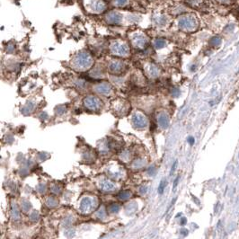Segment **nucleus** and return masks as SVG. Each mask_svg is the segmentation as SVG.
Wrapping results in <instances>:
<instances>
[{
  "label": "nucleus",
  "instance_id": "nucleus-22",
  "mask_svg": "<svg viewBox=\"0 0 239 239\" xmlns=\"http://www.w3.org/2000/svg\"><path fill=\"white\" fill-rule=\"evenodd\" d=\"M155 22L157 23L158 25H163V24H165V18L164 16H162V15L156 16V17H155Z\"/></svg>",
  "mask_w": 239,
  "mask_h": 239
},
{
  "label": "nucleus",
  "instance_id": "nucleus-5",
  "mask_svg": "<svg viewBox=\"0 0 239 239\" xmlns=\"http://www.w3.org/2000/svg\"><path fill=\"white\" fill-rule=\"evenodd\" d=\"M89 6L93 13H103L106 9V4L103 0H91Z\"/></svg>",
  "mask_w": 239,
  "mask_h": 239
},
{
  "label": "nucleus",
  "instance_id": "nucleus-8",
  "mask_svg": "<svg viewBox=\"0 0 239 239\" xmlns=\"http://www.w3.org/2000/svg\"><path fill=\"white\" fill-rule=\"evenodd\" d=\"M132 123L133 125L138 129L145 128L147 125V120L141 114H136V115L133 116Z\"/></svg>",
  "mask_w": 239,
  "mask_h": 239
},
{
  "label": "nucleus",
  "instance_id": "nucleus-21",
  "mask_svg": "<svg viewBox=\"0 0 239 239\" xmlns=\"http://www.w3.org/2000/svg\"><path fill=\"white\" fill-rule=\"evenodd\" d=\"M187 2L192 6H199L202 3V0H187Z\"/></svg>",
  "mask_w": 239,
  "mask_h": 239
},
{
  "label": "nucleus",
  "instance_id": "nucleus-4",
  "mask_svg": "<svg viewBox=\"0 0 239 239\" xmlns=\"http://www.w3.org/2000/svg\"><path fill=\"white\" fill-rule=\"evenodd\" d=\"M84 104L85 107L89 110H92V111H97L99 110L101 106H102V101L96 97V96H93V95H90L86 98H85L84 100Z\"/></svg>",
  "mask_w": 239,
  "mask_h": 239
},
{
  "label": "nucleus",
  "instance_id": "nucleus-6",
  "mask_svg": "<svg viewBox=\"0 0 239 239\" xmlns=\"http://www.w3.org/2000/svg\"><path fill=\"white\" fill-rule=\"evenodd\" d=\"M106 22L110 25H119L122 20L121 14L116 11H111L105 16Z\"/></svg>",
  "mask_w": 239,
  "mask_h": 239
},
{
  "label": "nucleus",
  "instance_id": "nucleus-11",
  "mask_svg": "<svg viewBox=\"0 0 239 239\" xmlns=\"http://www.w3.org/2000/svg\"><path fill=\"white\" fill-rule=\"evenodd\" d=\"M128 103L125 101H120V103H117L116 104H114V112H120L122 114H126L127 113V110H128Z\"/></svg>",
  "mask_w": 239,
  "mask_h": 239
},
{
  "label": "nucleus",
  "instance_id": "nucleus-28",
  "mask_svg": "<svg viewBox=\"0 0 239 239\" xmlns=\"http://www.w3.org/2000/svg\"><path fill=\"white\" fill-rule=\"evenodd\" d=\"M178 180H179V177H177V178L175 179V181H174V184H173V187H176L177 184H178Z\"/></svg>",
  "mask_w": 239,
  "mask_h": 239
},
{
  "label": "nucleus",
  "instance_id": "nucleus-15",
  "mask_svg": "<svg viewBox=\"0 0 239 239\" xmlns=\"http://www.w3.org/2000/svg\"><path fill=\"white\" fill-rule=\"evenodd\" d=\"M158 68L156 66H154V65H150L149 67H148V74L150 75V77H152V78H157V75H158Z\"/></svg>",
  "mask_w": 239,
  "mask_h": 239
},
{
  "label": "nucleus",
  "instance_id": "nucleus-7",
  "mask_svg": "<svg viewBox=\"0 0 239 239\" xmlns=\"http://www.w3.org/2000/svg\"><path fill=\"white\" fill-rule=\"evenodd\" d=\"M94 209V203L89 198H85L82 199L80 204V210L83 213H90Z\"/></svg>",
  "mask_w": 239,
  "mask_h": 239
},
{
  "label": "nucleus",
  "instance_id": "nucleus-10",
  "mask_svg": "<svg viewBox=\"0 0 239 239\" xmlns=\"http://www.w3.org/2000/svg\"><path fill=\"white\" fill-rule=\"evenodd\" d=\"M100 188L102 189V191H104V192H112L116 188V186L112 182H111L107 179H104L100 183Z\"/></svg>",
  "mask_w": 239,
  "mask_h": 239
},
{
  "label": "nucleus",
  "instance_id": "nucleus-19",
  "mask_svg": "<svg viewBox=\"0 0 239 239\" xmlns=\"http://www.w3.org/2000/svg\"><path fill=\"white\" fill-rule=\"evenodd\" d=\"M221 38L220 37H218V36H216V37H213L212 39L211 40V44L212 45V46H218V45H220V43H221Z\"/></svg>",
  "mask_w": 239,
  "mask_h": 239
},
{
  "label": "nucleus",
  "instance_id": "nucleus-18",
  "mask_svg": "<svg viewBox=\"0 0 239 239\" xmlns=\"http://www.w3.org/2000/svg\"><path fill=\"white\" fill-rule=\"evenodd\" d=\"M129 0H113V6L117 7H123L128 4Z\"/></svg>",
  "mask_w": 239,
  "mask_h": 239
},
{
  "label": "nucleus",
  "instance_id": "nucleus-2",
  "mask_svg": "<svg viewBox=\"0 0 239 239\" xmlns=\"http://www.w3.org/2000/svg\"><path fill=\"white\" fill-rule=\"evenodd\" d=\"M178 25L183 31L192 32L198 27V21L197 18L192 14H184L180 17Z\"/></svg>",
  "mask_w": 239,
  "mask_h": 239
},
{
  "label": "nucleus",
  "instance_id": "nucleus-23",
  "mask_svg": "<svg viewBox=\"0 0 239 239\" xmlns=\"http://www.w3.org/2000/svg\"><path fill=\"white\" fill-rule=\"evenodd\" d=\"M12 213H13V218H14V219H18V218H19L20 214H19V211H18V210H17V207H16L15 205L13 206Z\"/></svg>",
  "mask_w": 239,
  "mask_h": 239
},
{
  "label": "nucleus",
  "instance_id": "nucleus-9",
  "mask_svg": "<svg viewBox=\"0 0 239 239\" xmlns=\"http://www.w3.org/2000/svg\"><path fill=\"white\" fill-rule=\"evenodd\" d=\"M132 43L136 48L143 49V48L146 47V44H147V40H146V38L145 36L138 34L132 39Z\"/></svg>",
  "mask_w": 239,
  "mask_h": 239
},
{
  "label": "nucleus",
  "instance_id": "nucleus-17",
  "mask_svg": "<svg viewBox=\"0 0 239 239\" xmlns=\"http://www.w3.org/2000/svg\"><path fill=\"white\" fill-rule=\"evenodd\" d=\"M154 46L157 49H162L165 46V40L164 39H157L154 41Z\"/></svg>",
  "mask_w": 239,
  "mask_h": 239
},
{
  "label": "nucleus",
  "instance_id": "nucleus-20",
  "mask_svg": "<svg viewBox=\"0 0 239 239\" xmlns=\"http://www.w3.org/2000/svg\"><path fill=\"white\" fill-rule=\"evenodd\" d=\"M109 211L111 212H118L120 211V205H118L117 203H112V205L109 206Z\"/></svg>",
  "mask_w": 239,
  "mask_h": 239
},
{
  "label": "nucleus",
  "instance_id": "nucleus-16",
  "mask_svg": "<svg viewBox=\"0 0 239 239\" xmlns=\"http://www.w3.org/2000/svg\"><path fill=\"white\" fill-rule=\"evenodd\" d=\"M131 196V193L129 191H123V192H120L119 194H118V198H119L120 199H122V200L128 199Z\"/></svg>",
  "mask_w": 239,
  "mask_h": 239
},
{
  "label": "nucleus",
  "instance_id": "nucleus-14",
  "mask_svg": "<svg viewBox=\"0 0 239 239\" xmlns=\"http://www.w3.org/2000/svg\"><path fill=\"white\" fill-rule=\"evenodd\" d=\"M158 124H159L160 127L163 128V129H165V128L168 127L169 120H168L167 116L165 114H164V113L160 114L159 117H158Z\"/></svg>",
  "mask_w": 239,
  "mask_h": 239
},
{
  "label": "nucleus",
  "instance_id": "nucleus-30",
  "mask_svg": "<svg viewBox=\"0 0 239 239\" xmlns=\"http://www.w3.org/2000/svg\"><path fill=\"white\" fill-rule=\"evenodd\" d=\"M219 2H221V3H227V2H229L230 0H218Z\"/></svg>",
  "mask_w": 239,
  "mask_h": 239
},
{
  "label": "nucleus",
  "instance_id": "nucleus-25",
  "mask_svg": "<svg viewBox=\"0 0 239 239\" xmlns=\"http://www.w3.org/2000/svg\"><path fill=\"white\" fill-rule=\"evenodd\" d=\"M97 216L100 218H104L105 217V211L102 209V210H100L99 211V212H98V214H97Z\"/></svg>",
  "mask_w": 239,
  "mask_h": 239
},
{
  "label": "nucleus",
  "instance_id": "nucleus-3",
  "mask_svg": "<svg viewBox=\"0 0 239 239\" xmlns=\"http://www.w3.org/2000/svg\"><path fill=\"white\" fill-rule=\"evenodd\" d=\"M111 52L114 55L117 56H127L128 54L130 53V48L127 44L125 43H120V42H113L111 44L110 47Z\"/></svg>",
  "mask_w": 239,
  "mask_h": 239
},
{
  "label": "nucleus",
  "instance_id": "nucleus-1",
  "mask_svg": "<svg viewBox=\"0 0 239 239\" xmlns=\"http://www.w3.org/2000/svg\"><path fill=\"white\" fill-rule=\"evenodd\" d=\"M93 59L91 55L86 51H81L78 53L73 59V66L75 68L84 70L92 66Z\"/></svg>",
  "mask_w": 239,
  "mask_h": 239
},
{
  "label": "nucleus",
  "instance_id": "nucleus-27",
  "mask_svg": "<svg viewBox=\"0 0 239 239\" xmlns=\"http://www.w3.org/2000/svg\"><path fill=\"white\" fill-rule=\"evenodd\" d=\"M176 165H177V162L175 161L174 162V164H173V167H172V170H171V174L173 173V171L175 170V167H176Z\"/></svg>",
  "mask_w": 239,
  "mask_h": 239
},
{
  "label": "nucleus",
  "instance_id": "nucleus-13",
  "mask_svg": "<svg viewBox=\"0 0 239 239\" xmlns=\"http://www.w3.org/2000/svg\"><path fill=\"white\" fill-rule=\"evenodd\" d=\"M96 90L102 94H108L112 90V86L108 83H102L96 87Z\"/></svg>",
  "mask_w": 239,
  "mask_h": 239
},
{
  "label": "nucleus",
  "instance_id": "nucleus-29",
  "mask_svg": "<svg viewBox=\"0 0 239 239\" xmlns=\"http://www.w3.org/2000/svg\"><path fill=\"white\" fill-rule=\"evenodd\" d=\"M185 223H186V219L184 218H183V219H182V221H181V224H182V225H184Z\"/></svg>",
  "mask_w": 239,
  "mask_h": 239
},
{
  "label": "nucleus",
  "instance_id": "nucleus-26",
  "mask_svg": "<svg viewBox=\"0 0 239 239\" xmlns=\"http://www.w3.org/2000/svg\"><path fill=\"white\" fill-rule=\"evenodd\" d=\"M188 142H189L191 145H192V144L194 143V138H192V137H190V138H188Z\"/></svg>",
  "mask_w": 239,
  "mask_h": 239
},
{
  "label": "nucleus",
  "instance_id": "nucleus-24",
  "mask_svg": "<svg viewBox=\"0 0 239 239\" xmlns=\"http://www.w3.org/2000/svg\"><path fill=\"white\" fill-rule=\"evenodd\" d=\"M165 186H166V181H162V182L160 183V185L159 187H158V192H159V193H163L164 189L165 188Z\"/></svg>",
  "mask_w": 239,
  "mask_h": 239
},
{
  "label": "nucleus",
  "instance_id": "nucleus-12",
  "mask_svg": "<svg viewBox=\"0 0 239 239\" xmlns=\"http://www.w3.org/2000/svg\"><path fill=\"white\" fill-rule=\"evenodd\" d=\"M109 68L112 73H120L123 69V63L119 60H113L111 62Z\"/></svg>",
  "mask_w": 239,
  "mask_h": 239
}]
</instances>
